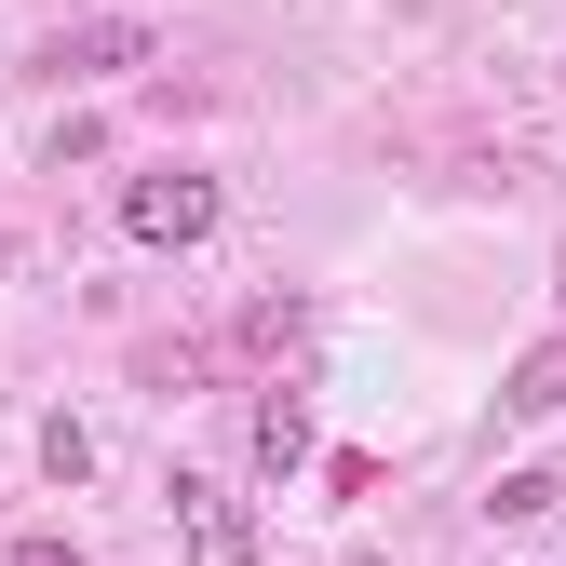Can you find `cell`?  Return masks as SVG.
<instances>
[{
  "label": "cell",
  "instance_id": "6da1fadb",
  "mask_svg": "<svg viewBox=\"0 0 566 566\" xmlns=\"http://www.w3.org/2000/svg\"><path fill=\"white\" fill-rule=\"evenodd\" d=\"M122 230H135V243H163V256L217 243V176H135V189H122Z\"/></svg>",
  "mask_w": 566,
  "mask_h": 566
},
{
  "label": "cell",
  "instance_id": "7a4b0ae2",
  "mask_svg": "<svg viewBox=\"0 0 566 566\" xmlns=\"http://www.w3.org/2000/svg\"><path fill=\"white\" fill-rule=\"evenodd\" d=\"M176 526H189V566H256V526H243V500H230V485L176 472Z\"/></svg>",
  "mask_w": 566,
  "mask_h": 566
},
{
  "label": "cell",
  "instance_id": "3957f363",
  "mask_svg": "<svg viewBox=\"0 0 566 566\" xmlns=\"http://www.w3.org/2000/svg\"><path fill=\"white\" fill-rule=\"evenodd\" d=\"M135 54H149V28H135V14H95V28H67L41 67H54V82H108V67H135Z\"/></svg>",
  "mask_w": 566,
  "mask_h": 566
},
{
  "label": "cell",
  "instance_id": "277c9868",
  "mask_svg": "<svg viewBox=\"0 0 566 566\" xmlns=\"http://www.w3.org/2000/svg\"><path fill=\"white\" fill-rule=\"evenodd\" d=\"M256 472H270V485H283V472H311V405H297V391H270V405H256Z\"/></svg>",
  "mask_w": 566,
  "mask_h": 566
},
{
  "label": "cell",
  "instance_id": "5b68a950",
  "mask_svg": "<svg viewBox=\"0 0 566 566\" xmlns=\"http://www.w3.org/2000/svg\"><path fill=\"white\" fill-rule=\"evenodd\" d=\"M553 405H566V337H539L526 365L500 378V418H553Z\"/></svg>",
  "mask_w": 566,
  "mask_h": 566
},
{
  "label": "cell",
  "instance_id": "8992f818",
  "mask_svg": "<svg viewBox=\"0 0 566 566\" xmlns=\"http://www.w3.org/2000/svg\"><path fill=\"white\" fill-rule=\"evenodd\" d=\"M500 526H539V513H566V472L553 459H526V472H500V500H485Z\"/></svg>",
  "mask_w": 566,
  "mask_h": 566
},
{
  "label": "cell",
  "instance_id": "52a82bcc",
  "mask_svg": "<svg viewBox=\"0 0 566 566\" xmlns=\"http://www.w3.org/2000/svg\"><path fill=\"white\" fill-rule=\"evenodd\" d=\"M41 472H54V485L95 472V432H82V418H41Z\"/></svg>",
  "mask_w": 566,
  "mask_h": 566
},
{
  "label": "cell",
  "instance_id": "ba28073f",
  "mask_svg": "<svg viewBox=\"0 0 566 566\" xmlns=\"http://www.w3.org/2000/svg\"><path fill=\"white\" fill-rule=\"evenodd\" d=\"M14 566H82V539H67V526H28V539H14Z\"/></svg>",
  "mask_w": 566,
  "mask_h": 566
}]
</instances>
